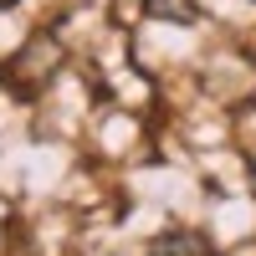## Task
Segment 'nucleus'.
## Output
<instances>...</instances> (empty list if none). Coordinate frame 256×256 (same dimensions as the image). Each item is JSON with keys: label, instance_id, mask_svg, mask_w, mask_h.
<instances>
[{"label": "nucleus", "instance_id": "4", "mask_svg": "<svg viewBox=\"0 0 256 256\" xmlns=\"http://www.w3.org/2000/svg\"><path fill=\"white\" fill-rule=\"evenodd\" d=\"M0 6H6V0H0Z\"/></svg>", "mask_w": 256, "mask_h": 256}, {"label": "nucleus", "instance_id": "2", "mask_svg": "<svg viewBox=\"0 0 256 256\" xmlns=\"http://www.w3.org/2000/svg\"><path fill=\"white\" fill-rule=\"evenodd\" d=\"M144 10L159 20H174V26H195V16H200L195 0H144Z\"/></svg>", "mask_w": 256, "mask_h": 256}, {"label": "nucleus", "instance_id": "3", "mask_svg": "<svg viewBox=\"0 0 256 256\" xmlns=\"http://www.w3.org/2000/svg\"><path fill=\"white\" fill-rule=\"evenodd\" d=\"M251 184H256V159H251Z\"/></svg>", "mask_w": 256, "mask_h": 256}, {"label": "nucleus", "instance_id": "1", "mask_svg": "<svg viewBox=\"0 0 256 256\" xmlns=\"http://www.w3.org/2000/svg\"><path fill=\"white\" fill-rule=\"evenodd\" d=\"M144 256H220V251H216V241H210L205 230L180 226V230H164V236H154Z\"/></svg>", "mask_w": 256, "mask_h": 256}]
</instances>
